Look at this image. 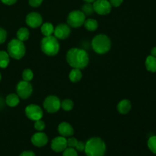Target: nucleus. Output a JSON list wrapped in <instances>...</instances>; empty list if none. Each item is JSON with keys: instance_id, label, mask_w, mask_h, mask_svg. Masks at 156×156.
<instances>
[{"instance_id": "nucleus-1", "label": "nucleus", "mask_w": 156, "mask_h": 156, "mask_svg": "<svg viewBox=\"0 0 156 156\" xmlns=\"http://www.w3.org/2000/svg\"><path fill=\"white\" fill-rule=\"evenodd\" d=\"M66 61L73 68L82 69L88 66L89 56L85 50L74 47L67 52Z\"/></svg>"}, {"instance_id": "nucleus-2", "label": "nucleus", "mask_w": 156, "mask_h": 156, "mask_svg": "<svg viewBox=\"0 0 156 156\" xmlns=\"http://www.w3.org/2000/svg\"><path fill=\"white\" fill-rule=\"evenodd\" d=\"M84 151L87 156H104L106 152V145L99 137H93L85 143Z\"/></svg>"}, {"instance_id": "nucleus-3", "label": "nucleus", "mask_w": 156, "mask_h": 156, "mask_svg": "<svg viewBox=\"0 0 156 156\" xmlns=\"http://www.w3.org/2000/svg\"><path fill=\"white\" fill-rule=\"evenodd\" d=\"M91 47L95 53L98 54H105L111 49V39L105 34L96 35L91 41Z\"/></svg>"}, {"instance_id": "nucleus-4", "label": "nucleus", "mask_w": 156, "mask_h": 156, "mask_svg": "<svg viewBox=\"0 0 156 156\" xmlns=\"http://www.w3.org/2000/svg\"><path fill=\"white\" fill-rule=\"evenodd\" d=\"M41 50L47 56H55L59 51V44L54 36L44 37L41 42Z\"/></svg>"}, {"instance_id": "nucleus-5", "label": "nucleus", "mask_w": 156, "mask_h": 156, "mask_svg": "<svg viewBox=\"0 0 156 156\" xmlns=\"http://www.w3.org/2000/svg\"><path fill=\"white\" fill-rule=\"evenodd\" d=\"M8 53L15 59H20L24 56L26 52L25 45L23 41L18 39H13L8 44Z\"/></svg>"}, {"instance_id": "nucleus-6", "label": "nucleus", "mask_w": 156, "mask_h": 156, "mask_svg": "<svg viewBox=\"0 0 156 156\" xmlns=\"http://www.w3.org/2000/svg\"><path fill=\"white\" fill-rule=\"evenodd\" d=\"M85 21V15L79 10H74L70 12L67 18V23L69 27H79L84 24Z\"/></svg>"}, {"instance_id": "nucleus-7", "label": "nucleus", "mask_w": 156, "mask_h": 156, "mask_svg": "<svg viewBox=\"0 0 156 156\" xmlns=\"http://www.w3.org/2000/svg\"><path fill=\"white\" fill-rule=\"evenodd\" d=\"M44 108L47 112L50 114L57 112L61 108L60 100L55 95L48 96L44 101Z\"/></svg>"}, {"instance_id": "nucleus-8", "label": "nucleus", "mask_w": 156, "mask_h": 156, "mask_svg": "<svg viewBox=\"0 0 156 156\" xmlns=\"http://www.w3.org/2000/svg\"><path fill=\"white\" fill-rule=\"evenodd\" d=\"M16 91L17 94L19 96V98L22 99H27L31 95L33 92V87L30 82L23 80L18 82L16 87Z\"/></svg>"}, {"instance_id": "nucleus-9", "label": "nucleus", "mask_w": 156, "mask_h": 156, "mask_svg": "<svg viewBox=\"0 0 156 156\" xmlns=\"http://www.w3.org/2000/svg\"><path fill=\"white\" fill-rule=\"evenodd\" d=\"M93 7L96 13L105 15L111 12L112 5L108 0H96L93 2Z\"/></svg>"}, {"instance_id": "nucleus-10", "label": "nucleus", "mask_w": 156, "mask_h": 156, "mask_svg": "<svg viewBox=\"0 0 156 156\" xmlns=\"http://www.w3.org/2000/svg\"><path fill=\"white\" fill-rule=\"evenodd\" d=\"M25 114L30 120L36 121L43 117V111L38 105H30L26 107Z\"/></svg>"}, {"instance_id": "nucleus-11", "label": "nucleus", "mask_w": 156, "mask_h": 156, "mask_svg": "<svg viewBox=\"0 0 156 156\" xmlns=\"http://www.w3.org/2000/svg\"><path fill=\"white\" fill-rule=\"evenodd\" d=\"M26 24L29 27L32 28H37V27L41 26L43 23L42 16L37 12H30L26 16Z\"/></svg>"}, {"instance_id": "nucleus-12", "label": "nucleus", "mask_w": 156, "mask_h": 156, "mask_svg": "<svg viewBox=\"0 0 156 156\" xmlns=\"http://www.w3.org/2000/svg\"><path fill=\"white\" fill-rule=\"evenodd\" d=\"M71 33V29L68 24H60L54 28V37L57 39L64 40L68 37Z\"/></svg>"}, {"instance_id": "nucleus-13", "label": "nucleus", "mask_w": 156, "mask_h": 156, "mask_svg": "<svg viewBox=\"0 0 156 156\" xmlns=\"http://www.w3.org/2000/svg\"><path fill=\"white\" fill-rule=\"evenodd\" d=\"M67 146V140L66 137L57 136L53 139L51 142V149L52 150L56 152H63Z\"/></svg>"}, {"instance_id": "nucleus-14", "label": "nucleus", "mask_w": 156, "mask_h": 156, "mask_svg": "<svg viewBox=\"0 0 156 156\" xmlns=\"http://www.w3.org/2000/svg\"><path fill=\"white\" fill-rule=\"evenodd\" d=\"M31 143L34 146L37 147H43L48 143V137L44 133H36L32 136Z\"/></svg>"}, {"instance_id": "nucleus-15", "label": "nucleus", "mask_w": 156, "mask_h": 156, "mask_svg": "<svg viewBox=\"0 0 156 156\" xmlns=\"http://www.w3.org/2000/svg\"><path fill=\"white\" fill-rule=\"evenodd\" d=\"M58 132L62 136L69 137L74 134V129L72 125L66 122H62L58 126Z\"/></svg>"}, {"instance_id": "nucleus-16", "label": "nucleus", "mask_w": 156, "mask_h": 156, "mask_svg": "<svg viewBox=\"0 0 156 156\" xmlns=\"http://www.w3.org/2000/svg\"><path fill=\"white\" fill-rule=\"evenodd\" d=\"M132 108L131 102L127 99H124L120 101L117 105V111L121 114H126L129 112Z\"/></svg>"}, {"instance_id": "nucleus-17", "label": "nucleus", "mask_w": 156, "mask_h": 156, "mask_svg": "<svg viewBox=\"0 0 156 156\" xmlns=\"http://www.w3.org/2000/svg\"><path fill=\"white\" fill-rule=\"evenodd\" d=\"M19 102H20L19 96L16 94H14V93H12V94H9L5 98V103L7 104L8 106L11 107V108L16 107L17 105L19 104Z\"/></svg>"}, {"instance_id": "nucleus-18", "label": "nucleus", "mask_w": 156, "mask_h": 156, "mask_svg": "<svg viewBox=\"0 0 156 156\" xmlns=\"http://www.w3.org/2000/svg\"><path fill=\"white\" fill-rule=\"evenodd\" d=\"M146 68L149 72L156 73V57L150 55L146 58Z\"/></svg>"}, {"instance_id": "nucleus-19", "label": "nucleus", "mask_w": 156, "mask_h": 156, "mask_svg": "<svg viewBox=\"0 0 156 156\" xmlns=\"http://www.w3.org/2000/svg\"><path fill=\"white\" fill-rule=\"evenodd\" d=\"M41 30L44 37L51 36L54 32V27L50 22H46L41 25Z\"/></svg>"}, {"instance_id": "nucleus-20", "label": "nucleus", "mask_w": 156, "mask_h": 156, "mask_svg": "<svg viewBox=\"0 0 156 156\" xmlns=\"http://www.w3.org/2000/svg\"><path fill=\"white\" fill-rule=\"evenodd\" d=\"M69 77V80L73 83L79 82L82 78V73L81 72V69L73 68V69H72L70 72Z\"/></svg>"}, {"instance_id": "nucleus-21", "label": "nucleus", "mask_w": 156, "mask_h": 156, "mask_svg": "<svg viewBox=\"0 0 156 156\" xmlns=\"http://www.w3.org/2000/svg\"><path fill=\"white\" fill-rule=\"evenodd\" d=\"M84 25L86 28L87 30L88 31H94L98 27V23L95 19L93 18H88V19L85 20L84 22Z\"/></svg>"}, {"instance_id": "nucleus-22", "label": "nucleus", "mask_w": 156, "mask_h": 156, "mask_svg": "<svg viewBox=\"0 0 156 156\" xmlns=\"http://www.w3.org/2000/svg\"><path fill=\"white\" fill-rule=\"evenodd\" d=\"M30 36V32L27 27H21L19 30L17 31V39L21 41H27Z\"/></svg>"}, {"instance_id": "nucleus-23", "label": "nucleus", "mask_w": 156, "mask_h": 156, "mask_svg": "<svg viewBox=\"0 0 156 156\" xmlns=\"http://www.w3.org/2000/svg\"><path fill=\"white\" fill-rule=\"evenodd\" d=\"M10 62V56L5 51H0V67L6 68Z\"/></svg>"}, {"instance_id": "nucleus-24", "label": "nucleus", "mask_w": 156, "mask_h": 156, "mask_svg": "<svg viewBox=\"0 0 156 156\" xmlns=\"http://www.w3.org/2000/svg\"><path fill=\"white\" fill-rule=\"evenodd\" d=\"M73 107H74V103L70 99H65L61 102V108L66 111H69L73 110Z\"/></svg>"}, {"instance_id": "nucleus-25", "label": "nucleus", "mask_w": 156, "mask_h": 156, "mask_svg": "<svg viewBox=\"0 0 156 156\" xmlns=\"http://www.w3.org/2000/svg\"><path fill=\"white\" fill-rule=\"evenodd\" d=\"M82 12L85 14V15H91L94 13V7H93V4L89 2H86L83 6L82 7Z\"/></svg>"}, {"instance_id": "nucleus-26", "label": "nucleus", "mask_w": 156, "mask_h": 156, "mask_svg": "<svg viewBox=\"0 0 156 156\" xmlns=\"http://www.w3.org/2000/svg\"><path fill=\"white\" fill-rule=\"evenodd\" d=\"M148 147L152 153L156 154V136H152L148 140Z\"/></svg>"}, {"instance_id": "nucleus-27", "label": "nucleus", "mask_w": 156, "mask_h": 156, "mask_svg": "<svg viewBox=\"0 0 156 156\" xmlns=\"http://www.w3.org/2000/svg\"><path fill=\"white\" fill-rule=\"evenodd\" d=\"M34 78V73L31 69H24L22 73V79L24 81L26 82H30Z\"/></svg>"}, {"instance_id": "nucleus-28", "label": "nucleus", "mask_w": 156, "mask_h": 156, "mask_svg": "<svg viewBox=\"0 0 156 156\" xmlns=\"http://www.w3.org/2000/svg\"><path fill=\"white\" fill-rule=\"evenodd\" d=\"M62 156H78L77 151H76L74 148H66V149L63 151Z\"/></svg>"}, {"instance_id": "nucleus-29", "label": "nucleus", "mask_w": 156, "mask_h": 156, "mask_svg": "<svg viewBox=\"0 0 156 156\" xmlns=\"http://www.w3.org/2000/svg\"><path fill=\"white\" fill-rule=\"evenodd\" d=\"M34 128L38 131L44 130V128H45V123L41 119L36 120L34 123Z\"/></svg>"}, {"instance_id": "nucleus-30", "label": "nucleus", "mask_w": 156, "mask_h": 156, "mask_svg": "<svg viewBox=\"0 0 156 156\" xmlns=\"http://www.w3.org/2000/svg\"><path fill=\"white\" fill-rule=\"evenodd\" d=\"M78 143V140L74 137H70L67 140V146L70 148H74L76 146V144Z\"/></svg>"}, {"instance_id": "nucleus-31", "label": "nucleus", "mask_w": 156, "mask_h": 156, "mask_svg": "<svg viewBox=\"0 0 156 156\" xmlns=\"http://www.w3.org/2000/svg\"><path fill=\"white\" fill-rule=\"evenodd\" d=\"M7 38V32L5 29L0 27V44H3Z\"/></svg>"}, {"instance_id": "nucleus-32", "label": "nucleus", "mask_w": 156, "mask_h": 156, "mask_svg": "<svg viewBox=\"0 0 156 156\" xmlns=\"http://www.w3.org/2000/svg\"><path fill=\"white\" fill-rule=\"evenodd\" d=\"M29 5L34 8L39 7L43 2V0H28Z\"/></svg>"}, {"instance_id": "nucleus-33", "label": "nucleus", "mask_w": 156, "mask_h": 156, "mask_svg": "<svg viewBox=\"0 0 156 156\" xmlns=\"http://www.w3.org/2000/svg\"><path fill=\"white\" fill-rule=\"evenodd\" d=\"M85 143H83L82 141H78L77 144H76V146L75 147V149L76 151H79V152H82V151L85 150Z\"/></svg>"}, {"instance_id": "nucleus-34", "label": "nucleus", "mask_w": 156, "mask_h": 156, "mask_svg": "<svg viewBox=\"0 0 156 156\" xmlns=\"http://www.w3.org/2000/svg\"><path fill=\"white\" fill-rule=\"evenodd\" d=\"M110 3L114 7H119L123 3V0H110Z\"/></svg>"}, {"instance_id": "nucleus-35", "label": "nucleus", "mask_w": 156, "mask_h": 156, "mask_svg": "<svg viewBox=\"0 0 156 156\" xmlns=\"http://www.w3.org/2000/svg\"><path fill=\"white\" fill-rule=\"evenodd\" d=\"M19 156H36V155L32 151H24V152H21Z\"/></svg>"}, {"instance_id": "nucleus-36", "label": "nucleus", "mask_w": 156, "mask_h": 156, "mask_svg": "<svg viewBox=\"0 0 156 156\" xmlns=\"http://www.w3.org/2000/svg\"><path fill=\"white\" fill-rule=\"evenodd\" d=\"M1 1L4 4L8 5H12L15 4L18 0H1Z\"/></svg>"}, {"instance_id": "nucleus-37", "label": "nucleus", "mask_w": 156, "mask_h": 156, "mask_svg": "<svg viewBox=\"0 0 156 156\" xmlns=\"http://www.w3.org/2000/svg\"><path fill=\"white\" fill-rule=\"evenodd\" d=\"M151 55L153 56H155V57H156V47H153V48L151 50Z\"/></svg>"}, {"instance_id": "nucleus-38", "label": "nucleus", "mask_w": 156, "mask_h": 156, "mask_svg": "<svg viewBox=\"0 0 156 156\" xmlns=\"http://www.w3.org/2000/svg\"><path fill=\"white\" fill-rule=\"evenodd\" d=\"M85 2H89V3H92L94 2V1H96V0H84Z\"/></svg>"}, {"instance_id": "nucleus-39", "label": "nucleus", "mask_w": 156, "mask_h": 156, "mask_svg": "<svg viewBox=\"0 0 156 156\" xmlns=\"http://www.w3.org/2000/svg\"><path fill=\"white\" fill-rule=\"evenodd\" d=\"M2 79V76H1V73H0V81H1Z\"/></svg>"}]
</instances>
